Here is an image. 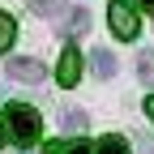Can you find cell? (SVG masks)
<instances>
[{
	"label": "cell",
	"mask_w": 154,
	"mask_h": 154,
	"mask_svg": "<svg viewBox=\"0 0 154 154\" xmlns=\"http://www.w3.org/2000/svg\"><path fill=\"white\" fill-rule=\"evenodd\" d=\"M77 77H82V56H77V47H64L60 51V69H56V82L69 90V86H77Z\"/></svg>",
	"instance_id": "277c9868"
},
{
	"label": "cell",
	"mask_w": 154,
	"mask_h": 154,
	"mask_svg": "<svg viewBox=\"0 0 154 154\" xmlns=\"http://www.w3.org/2000/svg\"><path fill=\"white\" fill-rule=\"evenodd\" d=\"M137 9H146V13H154V0H137Z\"/></svg>",
	"instance_id": "4fadbf2b"
},
{
	"label": "cell",
	"mask_w": 154,
	"mask_h": 154,
	"mask_svg": "<svg viewBox=\"0 0 154 154\" xmlns=\"http://www.w3.org/2000/svg\"><path fill=\"white\" fill-rule=\"evenodd\" d=\"M107 26H111V34L116 38H137V30H141V22H137V9L133 5H124V0H111L107 5Z\"/></svg>",
	"instance_id": "7a4b0ae2"
},
{
	"label": "cell",
	"mask_w": 154,
	"mask_h": 154,
	"mask_svg": "<svg viewBox=\"0 0 154 154\" xmlns=\"http://www.w3.org/2000/svg\"><path fill=\"white\" fill-rule=\"evenodd\" d=\"M5 133H9V128H5V116H0V146H5Z\"/></svg>",
	"instance_id": "2e32d148"
},
{
	"label": "cell",
	"mask_w": 154,
	"mask_h": 154,
	"mask_svg": "<svg viewBox=\"0 0 154 154\" xmlns=\"http://www.w3.org/2000/svg\"><path fill=\"white\" fill-rule=\"evenodd\" d=\"M94 154H128V141L120 137V133H107V137L94 146Z\"/></svg>",
	"instance_id": "9c48e42d"
},
{
	"label": "cell",
	"mask_w": 154,
	"mask_h": 154,
	"mask_svg": "<svg viewBox=\"0 0 154 154\" xmlns=\"http://www.w3.org/2000/svg\"><path fill=\"white\" fill-rule=\"evenodd\" d=\"M90 64H94V77H103V82H107V77H116V56H111L107 47L94 51V56H90Z\"/></svg>",
	"instance_id": "8992f818"
},
{
	"label": "cell",
	"mask_w": 154,
	"mask_h": 154,
	"mask_svg": "<svg viewBox=\"0 0 154 154\" xmlns=\"http://www.w3.org/2000/svg\"><path fill=\"white\" fill-rule=\"evenodd\" d=\"M13 38H17V22H13L9 13H0V51L13 47Z\"/></svg>",
	"instance_id": "30bf717a"
},
{
	"label": "cell",
	"mask_w": 154,
	"mask_h": 154,
	"mask_svg": "<svg viewBox=\"0 0 154 154\" xmlns=\"http://www.w3.org/2000/svg\"><path fill=\"white\" fill-rule=\"evenodd\" d=\"M137 77H141L146 86H154V51H141L137 56Z\"/></svg>",
	"instance_id": "7c38bea8"
},
{
	"label": "cell",
	"mask_w": 154,
	"mask_h": 154,
	"mask_svg": "<svg viewBox=\"0 0 154 154\" xmlns=\"http://www.w3.org/2000/svg\"><path fill=\"white\" fill-rule=\"evenodd\" d=\"M5 69H9L13 82H22V86H43V64L30 60V56H13Z\"/></svg>",
	"instance_id": "3957f363"
},
{
	"label": "cell",
	"mask_w": 154,
	"mask_h": 154,
	"mask_svg": "<svg viewBox=\"0 0 154 154\" xmlns=\"http://www.w3.org/2000/svg\"><path fill=\"white\" fill-rule=\"evenodd\" d=\"M90 30V13L77 5V9H64V22H60V34H86Z\"/></svg>",
	"instance_id": "5b68a950"
},
{
	"label": "cell",
	"mask_w": 154,
	"mask_h": 154,
	"mask_svg": "<svg viewBox=\"0 0 154 154\" xmlns=\"http://www.w3.org/2000/svg\"><path fill=\"white\" fill-rule=\"evenodd\" d=\"M5 128H9V137H13L17 146H34L38 133H43V116H38L30 103H9V111H5Z\"/></svg>",
	"instance_id": "6da1fadb"
},
{
	"label": "cell",
	"mask_w": 154,
	"mask_h": 154,
	"mask_svg": "<svg viewBox=\"0 0 154 154\" xmlns=\"http://www.w3.org/2000/svg\"><path fill=\"white\" fill-rule=\"evenodd\" d=\"M30 9H34L38 17H56V13H64L69 5H64V0H30Z\"/></svg>",
	"instance_id": "8fae6325"
},
{
	"label": "cell",
	"mask_w": 154,
	"mask_h": 154,
	"mask_svg": "<svg viewBox=\"0 0 154 154\" xmlns=\"http://www.w3.org/2000/svg\"><path fill=\"white\" fill-rule=\"evenodd\" d=\"M141 154H154V141H146V137H141Z\"/></svg>",
	"instance_id": "9a60e30c"
},
{
	"label": "cell",
	"mask_w": 154,
	"mask_h": 154,
	"mask_svg": "<svg viewBox=\"0 0 154 154\" xmlns=\"http://www.w3.org/2000/svg\"><path fill=\"white\" fill-rule=\"evenodd\" d=\"M146 116H150V120H154V94H150V99H146Z\"/></svg>",
	"instance_id": "5bb4252c"
},
{
	"label": "cell",
	"mask_w": 154,
	"mask_h": 154,
	"mask_svg": "<svg viewBox=\"0 0 154 154\" xmlns=\"http://www.w3.org/2000/svg\"><path fill=\"white\" fill-rule=\"evenodd\" d=\"M60 124H64V133H86L90 116H86L82 107H64V111H60Z\"/></svg>",
	"instance_id": "52a82bcc"
},
{
	"label": "cell",
	"mask_w": 154,
	"mask_h": 154,
	"mask_svg": "<svg viewBox=\"0 0 154 154\" xmlns=\"http://www.w3.org/2000/svg\"><path fill=\"white\" fill-rule=\"evenodd\" d=\"M43 154H94V146H86L82 137H77V141H47Z\"/></svg>",
	"instance_id": "ba28073f"
}]
</instances>
